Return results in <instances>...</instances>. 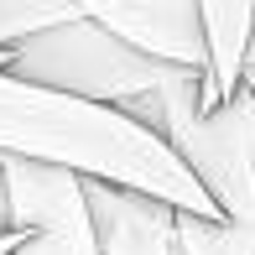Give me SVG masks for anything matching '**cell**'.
Instances as JSON below:
<instances>
[{
  "label": "cell",
  "mask_w": 255,
  "mask_h": 255,
  "mask_svg": "<svg viewBox=\"0 0 255 255\" xmlns=\"http://www.w3.org/2000/svg\"><path fill=\"white\" fill-rule=\"evenodd\" d=\"M0 235H10V188H5V167H0Z\"/></svg>",
  "instance_id": "obj_10"
},
{
  "label": "cell",
  "mask_w": 255,
  "mask_h": 255,
  "mask_svg": "<svg viewBox=\"0 0 255 255\" xmlns=\"http://www.w3.org/2000/svg\"><path fill=\"white\" fill-rule=\"evenodd\" d=\"M73 21H84L73 0H0V52L42 37V31L73 26Z\"/></svg>",
  "instance_id": "obj_8"
},
{
  "label": "cell",
  "mask_w": 255,
  "mask_h": 255,
  "mask_svg": "<svg viewBox=\"0 0 255 255\" xmlns=\"http://www.w3.org/2000/svg\"><path fill=\"white\" fill-rule=\"evenodd\" d=\"M167 146L208 193L219 219L255 235V94L250 89H235L224 104L172 125Z\"/></svg>",
  "instance_id": "obj_3"
},
{
  "label": "cell",
  "mask_w": 255,
  "mask_h": 255,
  "mask_svg": "<svg viewBox=\"0 0 255 255\" xmlns=\"http://www.w3.org/2000/svg\"><path fill=\"white\" fill-rule=\"evenodd\" d=\"M5 57H10V52H0V73H5Z\"/></svg>",
  "instance_id": "obj_14"
},
{
  "label": "cell",
  "mask_w": 255,
  "mask_h": 255,
  "mask_svg": "<svg viewBox=\"0 0 255 255\" xmlns=\"http://www.w3.org/2000/svg\"><path fill=\"white\" fill-rule=\"evenodd\" d=\"M193 5H198V26H203V110H214L245 78L255 0H193Z\"/></svg>",
  "instance_id": "obj_7"
},
{
  "label": "cell",
  "mask_w": 255,
  "mask_h": 255,
  "mask_svg": "<svg viewBox=\"0 0 255 255\" xmlns=\"http://www.w3.org/2000/svg\"><path fill=\"white\" fill-rule=\"evenodd\" d=\"M78 16L161 68L203 73V26L193 0H73Z\"/></svg>",
  "instance_id": "obj_5"
},
{
  "label": "cell",
  "mask_w": 255,
  "mask_h": 255,
  "mask_svg": "<svg viewBox=\"0 0 255 255\" xmlns=\"http://www.w3.org/2000/svg\"><path fill=\"white\" fill-rule=\"evenodd\" d=\"M177 255H255V235L224 224V219L177 214Z\"/></svg>",
  "instance_id": "obj_9"
},
{
  "label": "cell",
  "mask_w": 255,
  "mask_h": 255,
  "mask_svg": "<svg viewBox=\"0 0 255 255\" xmlns=\"http://www.w3.org/2000/svg\"><path fill=\"white\" fill-rule=\"evenodd\" d=\"M245 68H255V26H250V47H245Z\"/></svg>",
  "instance_id": "obj_12"
},
{
  "label": "cell",
  "mask_w": 255,
  "mask_h": 255,
  "mask_svg": "<svg viewBox=\"0 0 255 255\" xmlns=\"http://www.w3.org/2000/svg\"><path fill=\"white\" fill-rule=\"evenodd\" d=\"M5 73L21 78V84L52 89V94H73V99H89V104L125 110L130 99L151 94L172 68L130 52L110 31H99L94 21H73V26L42 31V37L10 47Z\"/></svg>",
  "instance_id": "obj_2"
},
{
  "label": "cell",
  "mask_w": 255,
  "mask_h": 255,
  "mask_svg": "<svg viewBox=\"0 0 255 255\" xmlns=\"http://www.w3.org/2000/svg\"><path fill=\"white\" fill-rule=\"evenodd\" d=\"M94 255H177V214L156 198L84 182Z\"/></svg>",
  "instance_id": "obj_6"
},
{
  "label": "cell",
  "mask_w": 255,
  "mask_h": 255,
  "mask_svg": "<svg viewBox=\"0 0 255 255\" xmlns=\"http://www.w3.org/2000/svg\"><path fill=\"white\" fill-rule=\"evenodd\" d=\"M240 89H250V94H255V68H245V78H240Z\"/></svg>",
  "instance_id": "obj_13"
},
{
  "label": "cell",
  "mask_w": 255,
  "mask_h": 255,
  "mask_svg": "<svg viewBox=\"0 0 255 255\" xmlns=\"http://www.w3.org/2000/svg\"><path fill=\"white\" fill-rule=\"evenodd\" d=\"M0 156L68 172L78 182L141 193V198L167 203L172 214L219 219V208L177 161V151L156 141L146 125H135L125 110L52 94L10 73H0Z\"/></svg>",
  "instance_id": "obj_1"
},
{
  "label": "cell",
  "mask_w": 255,
  "mask_h": 255,
  "mask_svg": "<svg viewBox=\"0 0 255 255\" xmlns=\"http://www.w3.org/2000/svg\"><path fill=\"white\" fill-rule=\"evenodd\" d=\"M21 240H26V235H16V229H10V235H0V255H10V250L21 245Z\"/></svg>",
  "instance_id": "obj_11"
},
{
  "label": "cell",
  "mask_w": 255,
  "mask_h": 255,
  "mask_svg": "<svg viewBox=\"0 0 255 255\" xmlns=\"http://www.w3.org/2000/svg\"><path fill=\"white\" fill-rule=\"evenodd\" d=\"M0 167H5V156H0Z\"/></svg>",
  "instance_id": "obj_15"
},
{
  "label": "cell",
  "mask_w": 255,
  "mask_h": 255,
  "mask_svg": "<svg viewBox=\"0 0 255 255\" xmlns=\"http://www.w3.org/2000/svg\"><path fill=\"white\" fill-rule=\"evenodd\" d=\"M5 188H10V229L26 235L10 255H94L78 177L31 167V161H5Z\"/></svg>",
  "instance_id": "obj_4"
}]
</instances>
